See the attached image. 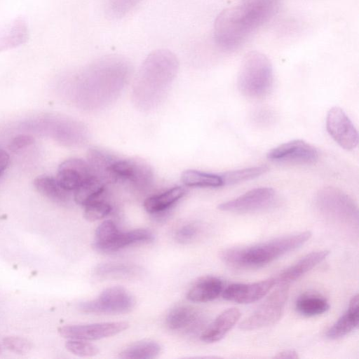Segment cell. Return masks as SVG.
<instances>
[{"label":"cell","instance_id":"cell-40","mask_svg":"<svg viewBox=\"0 0 359 359\" xmlns=\"http://www.w3.org/2000/svg\"><path fill=\"white\" fill-rule=\"evenodd\" d=\"M273 358L278 359H297L299 358L298 353L294 350H285L278 353L273 356Z\"/></svg>","mask_w":359,"mask_h":359},{"label":"cell","instance_id":"cell-39","mask_svg":"<svg viewBox=\"0 0 359 359\" xmlns=\"http://www.w3.org/2000/svg\"><path fill=\"white\" fill-rule=\"evenodd\" d=\"M10 157L6 151L0 149V177L8 167Z\"/></svg>","mask_w":359,"mask_h":359},{"label":"cell","instance_id":"cell-9","mask_svg":"<svg viewBox=\"0 0 359 359\" xmlns=\"http://www.w3.org/2000/svg\"><path fill=\"white\" fill-rule=\"evenodd\" d=\"M326 128L332 139L343 149L353 150L358 146V130L340 107H334L329 110L326 117Z\"/></svg>","mask_w":359,"mask_h":359},{"label":"cell","instance_id":"cell-37","mask_svg":"<svg viewBox=\"0 0 359 359\" xmlns=\"http://www.w3.org/2000/svg\"><path fill=\"white\" fill-rule=\"evenodd\" d=\"M199 233V227L194 224H188L180 227L175 233L176 241L187 243L194 239Z\"/></svg>","mask_w":359,"mask_h":359},{"label":"cell","instance_id":"cell-10","mask_svg":"<svg viewBox=\"0 0 359 359\" xmlns=\"http://www.w3.org/2000/svg\"><path fill=\"white\" fill-rule=\"evenodd\" d=\"M126 322H107L66 325L59 328L60 334L69 339L97 340L116 335L128 327Z\"/></svg>","mask_w":359,"mask_h":359},{"label":"cell","instance_id":"cell-21","mask_svg":"<svg viewBox=\"0 0 359 359\" xmlns=\"http://www.w3.org/2000/svg\"><path fill=\"white\" fill-rule=\"evenodd\" d=\"M153 239V233L147 229H137L126 232L120 231L111 241L97 251L104 253L114 252L130 245L150 242Z\"/></svg>","mask_w":359,"mask_h":359},{"label":"cell","instance_id":"cell-24","mask_svg":"<svg viewBox=\"0 0 359 359\" xmlns=\"http://www.w3.org/2000/svg\"><path fill=\"white\" fill-rule=\"evenodd\" d=\"M186 192L182 187H172L161 194L147 198L144 202V208L149 213L163 212L182 198Z\"/></svg>","mask_w":359,"mask_h":359},{"label":"cell","instance_id":"cell-1","mask_svg":"<svg viewBox=\"0 0 359 359\" xmlns=\"http://www.w3.org/2000/svg\"><path fill=\"white\" fill-rule=\"evenodd\" d=\"M311 237V233L306 231L251 246L227 248L219 253V257L224 263L234 268H258L299 248Z\"/></svg>","mask_w":359,"mask_h":359},{"label":"cell","instance_id":"cell-11","mask_svg":"<svg viewBox=\"0 0 359 359\" xmlns=\"http://www.w3.org/2000/svg\"><path fill=\"white\" fill-rule=\"evenodd\" d=\"M114 181L121 180L137 188H144L152 183L153 172L144 161L138 159H116L111 165Z\"/></svg>","mask_w":359,"mask_h":359},{"label":"cell","instance_id":"cell-15","mask_svg":"<svg viewBox=\"0 0 359 359\" xmlns=\"http://www.w3.org/2000/svg\"><path fill=\"white\" fill-rule=\"evenodd\" d=\"M165 323L167 327L173 331L193 332L203 323L202 314L194 307L179 305L168 313Z\"/></svg>","mask_w":359,"mask_h":359},{"label":"cell","instance_id":"cell-3","mask_svg":"<svg viewBox=\"0 0 359 359\" xmlns=\"http://www.w3.org/2000/svg\"><path fill=\"white\" fill-rule=\"evenodd\" d=\"M315 205L325 219L346 232L358 234V206L346 193L335 187H324L317 193Z\"/></svg>","mask_w":359,"mask_h":359},{"label":"cell","instance_id":"cell-33","mask_svg":"<svg viewBox=\"0 0 359 359\" xmlns=\"http://www.w3.org/2000/svg\"><path fill=\"white\" fill-rule=\"evenodd\" d=\"M247 5L270 20L278 11L280 0H243Z\"/></svg>","mask_w":359,"mask_h":359},{"label":"cell","instance_id":"cell-32","mask_svg":"<svg viewBox=\"0 0 359 359\" xmlns=\"http://www.w3.org/2000/svg\"><path fill=\"white\" fill-rule=\"evenodd\" d=\"M142 0H106V11L109 16L120 18L130 12Z\"/></svg>","mask_w":359,"mask_h":359},{"label":"cell","instance_id":"cell-35","mask_svg":"<svg viewBox=\"0 0 359 359\" xmlns=\"http://www.w3.org/2000/svg\"><path fill=\"white\" fill-rule=\"evenodd\" d=\"M65 347L70 353L81 357L93 356L99 352L96 346L85 340L69 339Z\"/></svg>","mask_w":359,"mask_h":359},{"label":"cell","instance_id":"cell-27","mask_svg":"<svg viewBox=\"0 0 359 359\" xmlns=\"http://www.w3.org/2000/svg\"><path fill=\"white\" fill-rule=\"evenodd\" d=\"M330 309L328 302L316 294H304L295 302V309L301 315L311 317L324 313Z\"/></svg>","mask_w":359,"mask_h":359},{"label":"cell","instance_id":"cell-13","mask_svg":"<svg viewBox=\"0 0 359 359\" xmlns=\"http://www.w3.org/2000/svg\"><path fill=\"white\" fill-rule=\"evenodd\" d=\"M276 284L274 278L252 283H234L222 291V296L228 301L249 304L264 297Z\"/></svg>","mask_w":359,"mask_h":359},{"label":"cell","instance_id":"cell-14","mask_svg":"<svg viewBox=\"0 0 359 359\" xmlns=\"http://www.w3.org/2000/svg\"><path fill=\"white\" fill-rule=\"evenodd\" d=\"M94 176L87 161L69 158L59 165L55 178L65 189L74 191Z\"/></svg>","mask_w":359,"mask_h":359},{"label":"cell","instance_id":"cell-8","mask_svg":"<svg viewBox=\"0 0 359 359\" xmlns=\"http://www.w3.org/2000/svg\"><path fill=\"white\" fill-rule=\"evenodd\" d=\"M276 200L274 189L270 187L253 189L244 194L218 205V209L225 212L250 213L268 209Z\"/></svg>","mask_w":359,"mask_h":359},{"label":"cell","instance_id":"cell-19","mask_svg":"<svg viewBox=\"0 0 359 359\" xmlns=\"http://www.w3.org/2000/svg\"><path fill=\"white\" fill-rule=\"evenodd\" d=\"M358 294H356L351 298L347 311L327 330V337L337 339L346 336L358 327Z\"/></svg>","mask_w":359,"mask_h":359},{"label":"cell","instance_id":"cell-28","mask_svg":"<svg viewBox=\"0 0 359 359\" xmlns=\"http://www.w3.org/2000/svg\"><path fill=\"white\" fill-rule=\"evenodd\" d=\"M140 269L135 265L126 263H102L95 269V275L101 278H128L137 275Z\"/></svg>","mask_w":359,"mask_h":359},{"label":"cell","instance_id":"cell-41","mask_svg":"<svg viewBox=\"0 0 359 359\" xmlns=\"http://www.w3.org/2000/svg\"><path fill=\"white\" fill-rule=\"evenodd\" d=\"M1 353V346H0V353Z\"/></svg>","mask_w":359,"mask_h":359},{"label":"cell","instance_id":"cell-26","mask_svg":"<svg viewBox=\"0 0 359 359\" xmlns=\"http://www.w3.org/2000/svg\"><path fill=\"white\" fill-rule=\"evenodd\" d=\"M105 183L96 177H93L74 191V199L79 205L86 206L97 200L103 194Z\"/></svg>","mask_w":359,"mask_h":359},{"label":"cell","instance_id":"cell-4","mask_svg":"<svg viewBox=\"0 0 359 359\" xmlns=\"http://www.w3.org/2000/svg\"><path fill=\"white\" fill-rule=\"evenodd\" d=\"M273 81V67L264 53L253 50L244 57L238 74L237 84L244 95L260 98L271 90Z\"/></svg>","mask_w":359,"mask_h":359},{"label":"cell","instance_id":"cell-6","mask_svg":"<svg viewBox=\"0 0 359 359\" xmlns=\"http://www.w3.org/2000/svg\"><path fill=\"white\" fill-rule=\"evenodd\" d=\"M289 284H280L266 300L241 324L243 330H254L278 322L284 311L288 296Z\"/></svg>","mask_w":359,"mask_h":359},{"label":"cell","instance_id":"cell-5","mask_svg":"<svg viewBox=\"0 0 359 359\" xmlns=\"http://www.w3.org/2000/svg\"><path fill=\"white\" fill-rule=\"evenodd\" d=\"M177 69V57L172 51L155 50L143 62L137 78V86L161 88L172 81Z\"/></svg>","mask_w":359,"mask_h":359},{"label":"cell","instance_id":"cell-2","mask_svg":"<svg viewBox=\"0 0 359 359\" xmlns=\"http://www.w3.org/2000/svg\"><path fill=\"white\" fill-rule=\"evenodd\" d=\"M267 21L262 14L241 3L218 14L214 22V39L222 49H236Z\"/></svg>","mask_w":359,"mask_h":359},{"label":"cell","instance_id":"cell-22","mask_svg":"<svg viewBox=\"0 0 359 359\" xmlns=\"http://www.w3.org/2000/svg\"><path fill=\"white\" fill-rule=\"evenodd\" d=\"M34 186L39 193L55 203L65 205L71 199L70 191L65 189L56 178L39 176L34 180Z\"/></svg>","mask_w":359,"mask_h":359},{"label":"cell","instance_id":"cell-16","mask_svg":"<svg viewBox=\"0 0 359 359\" xmlns=\"http://www.w3.org/2000/svg\"><path fill=\"white\" fill-rule=\"evenodd\" d=\"M328 250L312 252L302 257L275 277L276 284H289L296 280L324 260L329 255Z\"/></svg>","mask_w":359,"mask_h":359},{"label":"cell","instance_id":"cell-17","mask_svg":"<svg viewBox=\"0 0 359 359\" xmlns=\"http://www.w3.org/2000/svg\"><path fill=\"white\" fill-rule=\"evenodd\" d=\"M240 317L241 312L236 308H230L224 311L203 332L201 340L206 343L221 340L234 326Z\"/></svg>","mask_w":359,"mask_h":359},{"label":"cell","instance_id":"cell-7","mask_svg":"<svg viewBox=\"0 0 359 359\" xmlns=\"http://www.w3.org/2000/svg\"><path fill=\"white\" fill-rule=\"evenodd\" d=\"M135 299L126 289L113 286L104 290L94 299L79 304L83 313L96 314H120L129 312L135 305Z\"/></svg>","mask_w":359,"mask_h":359},{"label":"cell","instance_id":"cell-25","mask_svg":"<svg viewBox=\"0 0 359 359\" xmlns=\"http://www.w3.org/2000/svg\"><path fill=\"white\" fill-rule=\"evenodd\" d=\"M182 182L190 187L217 188L224 186L221 175L187 170L181 175Z\"/></svg>","mask_w":359,"mask_h":359},{"label":"cell","instance_id":"cell-31","mask_svg":"<svg viewBox=\"0 0 359 359\" xmlns=\"http://www.w3.org/2000/svg\"><path fill=\"white\" fill-rule=\"evenodd\" d=\"M119 232L120 231L112 221L103 222L95 230L93 248L97 251L111 241Z\"/></svg>","mask_w":359,"mask_h":359},{"label":"cell","instance_id":"cell-29","mask_svg":"<svg viewBox=\"0 0 359 359\" xmlns=\"http://www.w3.org/2000/svg\"><path fill=\"white\" fill-rule=\"evenodd\" d=\"M161 351L160 345L154 341L144 340L128 346L119 353L121 358L150 359L156 358Z\"/></svg>","mask_w":359,"mask_h":359},{"label":"cell","instance_id":"cell-12","mask_svg":"<svg viewBox=\"0 0 359 359\" xmlns=\"http://www.w3.org/2000/svg\"><path fill=\"white\" fill-rule=\"evenodd\" d=\"M267 158L276 162L312 163L317 161L316 149L302 140H294L274 147L267 153Z\"/></svg>","mask_w":359,"mask_h":359},{"label":"cell","instance_id":"cell-23","mask_svg":"<svg viewBox=\"0 0 359 359\" xmlns=\"http://www.w3.org/2000/svg\"><path fill=\"white\" fill-rule=\"evenodd\" d=\"M28 27L22 18H18L0 32V51L16 48L28 39Z\"/></svg>","mask_w":359,"mask_h":359},{"label":"cell","instance_id":"cell-34","mask_svg":"<svg viewBox=\"0 0 359 359\" xmlns=\"http://www.w3.org/2000/svg\"><path fill=\"white\" fill-rule=\"evenodd\" d=\"M111 206L107 202L95 200L85 206L84 217L90 222L97 221L107 216Z\"/></svg>","mask_w":359,"mask_h":359},{"label":"cell","instance_id":"cell-30","mask_svg":"<svg viewBox=\"0 0 359 359\" xmlns=\"http://www.w3.org/2000/svg\"><path fill=\"white\" fill-rule=\"evenodd\" d=\"M268 170L266 165H259L231 170L221 174L224 185H231L256 178Z\"/></svg>","mask_w":359,"mask_h":359},{"label":"cell","instance_id":"cell-18","mask_svg":"<svg viewBox=\"0 0 359 359\" xmlns=\"http://www.w3.org/2000/svg\"><path fill=\"white\" fill-rule=\"evenodd\" d=\"M223 291V283L217 277L205 276L196 280L189 289L187 298L193 302H210Z\"/></svg>","mask_w":359,"mask_h":359},{"label":"cell","instance_id":"cell-36","mask_svg":"<svg viewBox=\"0 0 359 359\" xmlns=\"http://www.w3.org/2000/svg\"><path fill=\"white\" fill-rule=\"evenodd\" d=\"M3 344L10 351L18 354H25L29 352L32 348V344L29 341L20 337H4Z\"/></svg>","mask_w":359,"mask_h":359},{"label":"cell","instance_id":"cell-38","mask_svg":"<svg viewBox=\"0 0 359 359\" xmlns=\"http://www.w3.org/2000/svg\"><path fill=\"white\" fill-rule=\"evenodd\" d=\"M34 139L29 135H19L15 136L10 142L9 148L11 151H18L29 145L32 144Z\"/></svg>","mask_w":359,"mask_h":359},{"label":"cell","instance_id":"cell-20","mask_svg":"<svg viewBox=\"0 0 359 359\" xmlns=\"http://www.w3.org/2000/svg\"><path fill=\"white\" fill-rule=\"evenodd\" d=\"M116 158L108 152L91 149L88 153V163L93 175L105 184L115 182L111 173V165Z\"/></svg>","mask_w":359,"mask_h":359}]
</instances>
